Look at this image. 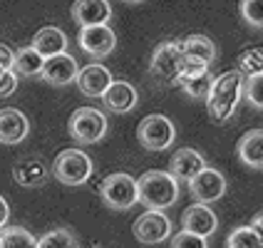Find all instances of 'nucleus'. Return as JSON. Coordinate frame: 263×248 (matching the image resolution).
I'll return each mask as SVG.
<instances>
[{"mask_svg": "<svg viewBox=\"0 0 263 248\" xmlns=\"http://www.w3.org/2000/svg\"><path fill=\"white\" fill-rule=\"evenodd\" d=\"M45 67V58L32 47H20L17 52H13V70L20 77H40Z\"/></svg>", "mask_w": 263, "mask_h": 248, "instance_id": "nucleus-21", "label": "nucleus"}, {"mask_svg": "<svg viewBox=\"0 0 263 248\" xmlns=\"http://www.w3.org/2000/svg\"><path fill=\"white\" fill-rule=\"evenodd\" d=\"M241 17L249 23L251 28L261 30L263 25V8L261 0H241Z\"/></svg>", "mask_w": 263, "mask_h": 248, "instance_id": "nucleus-29", "label": "nucleus"}, {"mask_svg": "<svg viewBox=\"0 0 263 248\" xmlns=\"http://www.w3.org/2000/svg\"><path fill=\"white\" fill-rule=\"evenodd\" d=\"M8 216H10V206L8 201L0 196V228H5V223H8Z\"/></svg>", "mask_w": 263, "mask_h": 248, "instance_id": "nucleus-33", "label": "nucleus"}, {"mask_svg": "<svg viewBox=\"0 0 263 248\" xmlns=\"http://www.w3.org/2000/svg\"><path fill=\"white\" fill-rule=\"evenodd\" d=\"M179 181L169 171H146L137 179V201L149 211H164L176 204Z\"/></svg>", "mask_w": 263, "mask_h": 248, "instance_id": "nucleus-2", "label": "nucleus"}, {"mask_svg": "<svg viewBox=\"0 0 263 248\" xmlns=\"http://www.w3.org/2000/svg\"><path fill=\"white\" fill-rule=\"evenodd\" d=\"M37 238L23 226L0 228V248H35Z\"/></svg>", "mask_w": 263, "mask_h": 248, "instance_id": "nucleus-24", "label": "nucleus"}, {"mask_svg": "<svg viewBox=\"0 0 263 248\" xmlns=\"http://www.w3.org/2000/svg\"><path fill=\"white\" fill-rule=\"evenodd\" d=\"M204 166H206L204 157H201L196 149L184 146V149H179L174 157H172V161H169V174L174 176L176 181H186V184H189Z\"/></svg>", "mask_w": 263, "mask_h": 248, "instance_id": "nucleus-17", "label": "nucleus"}, {"mask_svg": "<svg viewBox=\"0 0 263 248\" xmlns=\"http://www.w3.org/2000/svg\"><path fill=\"white\" fill-rule=\"evenodd\" d=\"M216 226H219V219L206 204H191L181 214V228L189 234L201 236V238H209L216 231Z\"/></svg>", "mask_w": 263, "mask_h": 248, "instance_id": "nucleus-14", "label": "nucleus"}, {"mask_svg": "<svg viewBox=\"0 0 263 248\" xmlns=\"http://www.w3.org/2000/svg\"><path fill=\"white\" fill-rule=\"evenodd\" d=\"M50 171L65 186H82L92 176V159L80 149H65L58 154V159L52 161Z\"/></svg>", "mask_w": 263, "mask_h": 248, "instance_id": "nucleus-3", "label": "nucleus"}, {"mask_svg": "<svg viewBox=\"0 0 263 248\" xmlns=\"http://www.w3.org/2000/svg\"><path fill=\"white\" fill-rule=\"evenodd\" d=\"M172 248H209L206 238L196 234H189V231H179V234L172 238Z\"/></svg>", "mask_w": 263, "mask_h": 248, "instance_id": "nucleus-30", "label": "nucleus"}, {"mask_svg": "<svg viewBox=\"0 0 263 248\" xmlns=\"http://www.w3.org/2000/svg\"><path fill=\"white\" fill-rule=\"evenodd\" d=\"M251 228H253L256 234H261V214H256V216H253V226H251Z\"/></svg>", "mask_w": 263, "mask_h": 248, "instance_id": "nucleus-34", "label": "nucleus"}, {"mask_svg": "<svg viewBox=\"0 0 263 248\" xmlns=\"http://www.w3.org/2000/svg\"><path fill=\"white\" fill-rule=\"evenodd\" d=\"M50 176V169L43 159L37 157H30V159H20L17 164L13 166V179L25 186V189H32V186H43Z\"/></svg>", "mask_w": 263, "mask_h": 248, "instance_id": "nucleus-19", "label": "nucleus"}, {"mask_svg": "<svg viewBox=\"0 0 263 248\" xmlns=\"http://www.w3.org/2000/svg\"><path fill=\"white\" fill-rule=\"evenodd\" d=\"M238 159L243 161L249 169H261L263 164V146H261V129H251L238 139Z\"/></svg>", "mask_w": 263, "mask_h": 248, "instance_id": "nucleus-22", "label": "nucleus"}, {"mask_svg": "<svg viewBox=\"0 0 263 248\" xmlns=\"http://www.w3.org/2000/svg\"><path fill=\"white\" fill-rule=\"evenodd\" d=\"M226 189H229L226 186V176L221 174V171H216V169H211V166H204L189 181V191H191V196L196 199V204H206V206L223 199Z\"/></svg>", "mask_w": 263, "mask_h": 248, "instance_id": "nucleus-10", "label": "nucleus"}, {"mask_svg": "<svg viewBox=\"0 0 263 248\" xmlns=\"http://www.w3.org/2000/svg\"><path fill=\"white\" fill-rule=\"evenodd\" d=\"M3 72H5V70H3V67H0V74H3Z\"/></svg>", "mask_w": 263, "mask_h": 248, "instance_id": "nucleus-36", "label": "nucleus"}, {"mask_svg": "<svg viewBox=\"0 0 263 248\" xmlns=\"http://www.w3.org/2000/svg\"><path fill=\"white\" fill-rule=\"evenodd\" d=\"M74 82H77V87H80L82 94H87V97H102L104 92H107V87H109L115 80H112V72H109L104 65L92 62V65L80 67Z\"/></svg>", "mask_w": 263, "mask_h": 248, "instance_id": "nucleus-12", "label": "nucleus"}, {"mask_svg": "<svg viewBox=\"0 0 263 248\" xmlns=\"http://www.w3.org/2000/svg\"><path fill=\"white\" fill-rule=\"evenodd\" d=\"M122 3H129V5H137V3H142V0H122Z\"/></svg>", "mask_w": 263, "mask_h": 248, "instance_id": "nucleus-35", "label": "nucleus"}, {"mask_svg": "<svg viewBox=\"0 0 263 248\" xmlns=\"http://www.w3.org/2000/svg\"><path fill=\"white\" fill-rule=\"evenodd\" d=\"M32 47H35L45 60L55 58V55L67 52V35H65L58 25H45V28H40L37 32H35Z\"/></svg>", "mask_w": 263, "mask_h": 248, "instance_id": "nucleus-20", "label": "nucleus"}, {"mask_svg": "<svg viewBox=\"0 0 263 248\" xmlns=\"http://www.w3.org/2000/svg\"><path fill=\"white\" fill-rule=\"evenodd\" d=\"M100 100L104 102V109L124 115V112H132V109L137 107L139 94H137V89L132 87L129 82H112Z\"/></svg>", "mask_w": 263, "mask_h": 248, "instance_id": "nucleus-18", "label": "nucleus"}, {"mask_svg": "<svg viewBox=\"0 0 263 248\" xmlns=\"http://www.w3.org/2000/svg\"><path fill=\"white\" fill-rule=\"evenodd\" d=\"M241 82H243V77L236 70H229V72L214 77V85L206 97V112H209L211 122L223 124L234 117L236 107L241 102Z\"/></svg>", "mask_w": 263, "mask_h": 248, "instance_id": "nucleus-1", "label": "nucleus"}, {"mask_svg": "<svg viewBox=\"0 0 263 248\" xmlns=\"http://www.w3.org/2000/svg\"><path fill=\"white\" fill-rule=\"evenodd\" d=\"M137 139L146 151H164L174 144L176 139L174 122L164 115H146L137 124Z\"/></svg>", "mask_w": 263, "mask_h": 248, "instance_id": "nucleus-4", "label": "nucleus"}, {"mask_svg": "<svg viewBox=\"0 0 263 248\" xmlns=\"http://www.w3.org/2000/svg\"><path fill=\"white\" fill-rule=\"evenodd\" d=\"M214 60H216V45L204 35H191L186 40H181V72L179 74L209 70Z\"/></svg>", "mask_w": 263, "mask_h": 248, "instance_id": "nucleus-8", "label": "nucleus"}, {"mask_svg": "<svg viewBox=\"0 0 263 248\" xmlns=\"http://www.w3.org/2000/svg\"><path fill=\"white\" fill-rule=\"evenodd\" d=\"M77 72H80L77 60H74L72 55H67V52H62V55H55V58L45 60V67H43V74H40V77H43L45 82L55 85V87H65V85L74 82Z\"/></svg>", "mask_w": 263, "mask_h": 248, "instance_id": "nucleus-13", "label": "nucleus"}, {"mask_svg": "<svg viewBox=\"0 0 263 248\" xmlns=\"http://www.w3.org/2000/svg\"><path fill=\"white\" fill-rule=\"evenodd\" d=\"M174 85H179L191 100H206L209 97V89L214 85V74L209 72V70L191 72V74H179Z\"/></svg>", "mask_w": 263, "mask_h": 248, "instance_id": "nucleus-23", "label": "nucleus"}, {"mask_svg": "<svg viewBox=\"0 0 263 248\" xmlns=\"http://www.w3.org/2000/svg\"><path fill=\"white\" fill-rule=\"evenodd\" d=\"M15 89H17V74L13 70H5V72L0 74V97L13 94Z\"/></svg>", "mask_w": 263, "mask_h": 248, "instance_id": "nucleus-31", "label": "nucleus"}, {"mask_svg": "<svg viewBox=\"0 0 263 248\" xmlns=\"http://www.w3.org/2000/svg\"><path fill=\"white\" fill-rule=\"evenodd\" d=\"M107 129H109L107 117L100 109L80 107V109H74L72 117H70V137L77 144H97L107 134Z\"/></svg>", "mask_w": 263, "mask_h": 248, "instance_id": "nucleus-5", "label": "nucleus"}, {"mask_svg": "<svg viewBox=\"0 0 263 248\" xmlns=\"http://www.w3.org/2000/svg\"><path fill=\"white\" fill-rule=\"evenodd\" d=\"M0 67L3 70H13V50L3 43H0Z\"/></svg>", "mask_w": 263, "mask_h": 248, "instance_id": "nucleus-32", "label": "nucleus"}, {"mask_svg": "<svg viewBox=\"0 0 263 248\" xmlns=\"http://www.w3.org/2000/svg\"><path fill=\"white\" fill-rule=\"evenodd\" d=\"M100 196L115 211H129L137 204V179L129 174H109L100 184Z\"/></svg>", "mask_w": 263, "mask_h": 248, "instance_id": "nucleus-6", "label": "nucleus"}, {"mask_svg": "<svg viewBox=\"0 0 263 248\" xmlns=\"http://www.w3.org/2000/svg\"><path fill=\"white\" fill-rule=\"evenodd\" d=\"M134 231V238L144 246H154V243H161L172 236V221L164 211H144L139 219L134 221L132 226Z\"/></svg>", "mask_w": 263, "mask_h": 248, "instance_id": "nucleus-9", "label": "nucleus"}, {"mask_svg": "<svg viewBox=\"0 0 263 248\" xmlns=\"http://www.w3.org/2000/svg\"><path fill=\"white\" fill-rule=\"evenodd\" d=\"M77 43L82 47V52H87L92 58H107L117 45V35L109 25H92V28L80 30Z\"/></svg>", "mask_w": 263, "mask_h": 248, "instance_id": "nucleus-11", "label": "nucleus"}, {"mask_svg": "<svg viewBox=\"0 0 263 248\" xmlns=\"http://www.w3.org/2000/svg\"><path fill=\"white\" fill-rule=\"evenodd\" d=\"M30 131V122L28 117L13 109V107H5L0 109V144H20Z\"/></svg>", "mask_w": 263, "mask_h": 248, "instance_id": "nucleus-16", "label": "nucleus"}, {"mask_svg": "<svg viewBox=\"0 0 263 248\" xmlns=\"http://www.w3.org/2000/svg\"><path fill=\"white\" fill-rule=\"evenodd\" d=\"M226 248H261V234L251 226H238L226 238Z\"/></svg>", "mask_w": 263, "mask_h": 248, "instance_id": "nucleus-25", "label": "nucleus"}, {"mask_svg": "<svg viewBox=\"0 0 263 248\" xmlns=\"http://www.w3.org/2000/svg\"><path fill=\"white\" fill-rule=\"evenodd\" d=\"M35 248H77V241L67 228H55V231H47Z\"/></svg>", "mask_w": 263, "mask_h": 248, "instance_id": "nucleus-27", "label": "nucleus"}, {"mask_svg": "<svg viewBox=\"0 0 263 248\" xmlns=\"http://www.w3.org/2000/svg\"><path fill=\"white\" fill-rule=\"evenodd\" d=\"M261 67H263L261 47H251L246 52H241L238 65H236V72L241 74V77H251V74H261Z\"/></svg>", "mask_w": 263, "mask_h": 248, "instance_id": "nucleus-26", "label": "nucleus"}, {"mask_svg": "<svg viewBox=\"0 0 263 248\" xmlns=\"http://www.w3.org/2000/svg\"><path fill=\"white\" fill-rule=\"evenodd\" d=\"M149 72L161 85H174L181 72V40H169V43L157 45Z\"/></svg>", "mask_w": 263, "mask_h": 248, "instance_id": "nucleus-7", "label": "nucleus"}, {"mask_svg": "<svg viewBox=\"0 0 263 248\" xmlns=\"http://www.w3.org/2000/svg\"><path fill=\"white\" fill-rule=\"evenodd\" d=\"M109 17H112V5L107 0H74L72 20L80 28L107 25Z\"/></svg>", "mask_w": 263, "mask_h": 248, "instance_id": "nucleus-15", "label": "nucleus"}, {"mask_svg": "<svg viewBox=\"0 0 263 248\" xmlns=\"http://www.w3.org/2000/svg\"><path fill=\"white\" fill-rule=\"evenodd\" d=\"M261 85H263V77L261 74H251L246 77L243 82H241V94H246V100H249L256 109H261L263 107V100H261Z\"/></svg>", "mask_w": 263, "mask_h": 248, "instance_id": "nucleus-28", "label": "nucleus"}]
</instances>
